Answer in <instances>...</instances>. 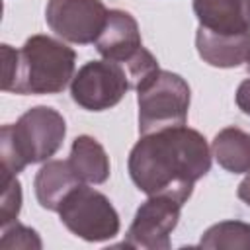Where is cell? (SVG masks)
Returning <instances> with one entry per match:
<instances>
[{"mask_svg": "<svg viewBox=\"0 0 250 250\" xmlns=\"http://www.w3.org/2000/svg\"><path fill=\"white\" fill-rule=\"evenodd\" d=\"M43 246L37 230L20 225V223H12V227H4L2 238H0V248L2 250H14V248H21V250H39Z\"/></svg>", "mask_w": 250, "mask_h": 250, "instance_id": "e0dca14e", "label": "cell"}, {"mask_svg": "<svg viewBox=\"0 0 250 250\" xmlns=\"http://www.w3.org/2000/svg\"><path fill=\"white\" fill-rule=\"evenodd\" d=\"M135 90L141 135L186 125L189 109V86L180 74L156 68L145 76Z\"/></svg>", "mask_w": 250, "mask_h": 250, "instance_id": "277c9868", "label": "cell"}, {"mask_svg": "<svg viewBox=\"0 0 250 250\" xmlns=\"http://www.w3.org/2000/svg\"><path fill=\"white\" fill-rule=\"evenodd\" d=\"M21 209V184L14 174L2 172V201H0V227L16 223Z\"/></svg>", "mask_w": 250, "mask_h": 250, "instance_id": "2e32d148", "label": "cell"}, {"mask_svg": "<svg viewBox=\"0 0 250 250\" xmlns=\"http://www.w3.org/2000/svg\"><path fill=\"white\" fill-rule=\"evenodd\" d=\"M246 68L250 70V53H248V57H246Z\"/></svg>", "mask_w": 250, "mask_h": 250, "instance_id": "ffe728a7", "label": "cell"}, {"mask_svg": "<svg viewBox=\"0 0 250 250\" xmlns=\"http://www.w3.org/2000/svg\"><path fill=\"white\" fill-rule=\"evenodd\" d=\"M96 49L104 59L127 66L143 49L137 20L125 10H109L105 27L96 41Z\"/></svg>", "mask_w": 250, "mask_h": 250, "instance_id": "9c48e42d", "label": "cell"}, {"mask_svg": "<svg viewBox=\"0 0 250 250\" xmlns=\"http://www.w3.org/2000/svg\"><path fill=\"white\" fill-rule=\"evenodd\" d=\"M193 14L215 33H250V0H193Z\"/></svg>", "mask_w": 250, "mask_h": 250, "instance_id": "8fae6325", "label": "cell"}, {"mask_svg": "<svg viewBox=\"0 0 250 250\" xmlns=\"http://www.w3.org/2000/svg\"><path fill=\"white\" fill-rule=\"evenodd\" d=\"M131 88L125 66L104 59L90 61L78 68L70 82V96L88 111H104L117 105Z\"/></svg>", "mask_w": 250, "mask_h": 250, "instance_id": "8992f818", "label": "cell"}, {"mask_svg": "<svg viewBox=\"0 0 250 250\" xmlns=\"http://www.w3.org/2000/svg\"><path fill=\"white\" fill-rule=\"evenodd\" d=\"M182 203L170 195H148L137 209L133 223L127 229L123 246L146 248V250H168L170 234L180 221Z\"/></svg>", "mask_w": 250, "mask_h": 250, "instance_id": "ba28073f", "label": "cell"}, {"mask_svg": "<svg viewBox=\"0 0 250 250\" xmlns=\"http://www.w3.org/2000/svg\"><path fill=\"white\" fill-rule=\"evenodd\" d=\"M205 137L186 125L141 135L129 152V176L146 195H170L182 205L211 168Z\"/></svg>", "mask_w": 250, "mask_h": 250, "instance_id": "6da1fadb", "label": "cell"}, {"mask_svg": "<svg viewBox=\"0 0 250 250\" xmlns=\"http://www.w3.org/2000/svg\"><path fill=\"white\" fill-rule=\"evenodd\" d=\"M61 223L86 242H105L119 232V215L98 189L76 186L59 207Z\"/></svg>", "mask_w": 250, "mask_h": 250, "instance_id": "5b68a950", "label": "cell"}, {"mask_svg": "<svg viewBox=\"0 0 250 250\" xmlns=\"http://www.w3.org/2000/svg\"><path fill=\"white\" fill-rule=\"evenodd\" d=\"M236 195L240 201H244L246 205H250V172L246 174V178L238 184V189H236Z\"/></svg>", "mask_w": 250, "mask_h": 250, "instance_id": "d6986e66", "label": "cell"}, {"mask_svg": "<svg viewBox=\"0 0 250 250\" xmlns=\"http://www.w3.org/2000/svg\"><path fill=\"white\" fill-rule=\"evenodd\" d=\"M234 100H236L238 109H240L242 113L250 115V78H246V80L240 82V86L236 88Z\"/></svg>", "mask_w": 250, "mask_h": 250, "instance_id": "ac0fdd59", "label": "cell"}, {"mask_svg": "<svg viewBox=\"0 0 250 250\" xmlns=\"http://www.w3.org/2000/svg\"><path fill=\"white\" fill-rule=\"evenodd\" d=\"M195 47L199 57L217 68H234L246 62L250 53V33H215L197 27Z\"/></svg>", "mask_w": 250, "mask_h": 250, "instance_id": "30bf717a", "label": "cell"}, {"mask_svg": "<svg viewBox=\"0 0 250 250\" xmlns=\"http://www.w3.org/2000/svg\"><path fill=\"white\" fill-rule=\"evenodd\" d=\"M68 164L80 182L104 184L109 178V158L105 148L90 135H80L72 141Z\"/></svg>", "mask_w": 250, "mask_h": 250, "instance_id": "4fadbf2b", "label": "cell"}, {"mask_svg": "<svg viewBox=\"0 0 250 250\" xmlns=\"http://www.w3.org/2000/svg\"><path fill=\"white\" fill-rule=\"evenodd\" d=\"M76 53L49 35H31L21 49L2 45V90L14 94H59L74 78Z\"/></svg>", "mask_w": 250, "mask_h": 250, "instance_id": "7a4b0ae2", "label": "cell"}, {"mask_svg": "<svg viewBox=\"0 0 250 250\" xmlns=\"http://www.w3.org/2000/svg\"><path fill=\"white\" fill-rule=\"evenodd\" d=\"M199 246L219 250H250V225L242 221L215 223L201 234Z\"/></svg>", "mask_w": 250, "mask_h": 250, "instance_id": "9a60e30c", "label": "cell"}, {"mask_svg": "<svg viewBox=\"0 0 250 250\" xmlns=\"http://www.w3.org/2000/svg\"><path fill=\"white\" fill-rule=\"evenodd\" d=\"M80 178L70 168L68 160H47L33 182L35 197L39 205L47 211H59L62 199L80 186Z\"/></svg>", "mask_w": 250, "mask_h": 250, "instance_id": "7c38bea8", "label": "cell"}, {"mask_svg": "<svg viewBox=\"0 0 250 250\" xmlns=\"http://www.w3.org/2000/svg\"><path fill=\"white\" fill-rule=\"evenodd\" d=\"M211 154L217 164L227 172H250V133L238 127L221 129L211 143Z\"/></svg>", "mask_w": 250, "mask_h": 250, "instance_id": "5bb4252c", "label": "cell"}, {"mask_svg": "<svg viewBox=\"0 0 250 250\" xmlns=\"http://www.w3.org/2000/svg\"><path fill=\"white\" fill-rule=\"evenodd\" d=\"M107 8L102 0H49L45 20L51 31L68 43H96L107 21Z\"/></svg>", "mask_w": 250, "mask_h": 250, "instance_id": "52a82bcc", "label": "cell"}, {"mask_svg": "<svg viewBox=\"0 0 250 250\" xmlns=\"http://www.w3.org/2000/svg\"><path fill=\"white\" fill-rule=\"evenodd\" d=\"M66 123L62 115L47 105H35L20 115L16 123L0 129L2 172L18 176L25 166L49 160L62 145Z\"/></svg>", "mask_w": 250, "mask_h": 250, "instance_id": "3957f363", "label": "cell"}]
</instances>
